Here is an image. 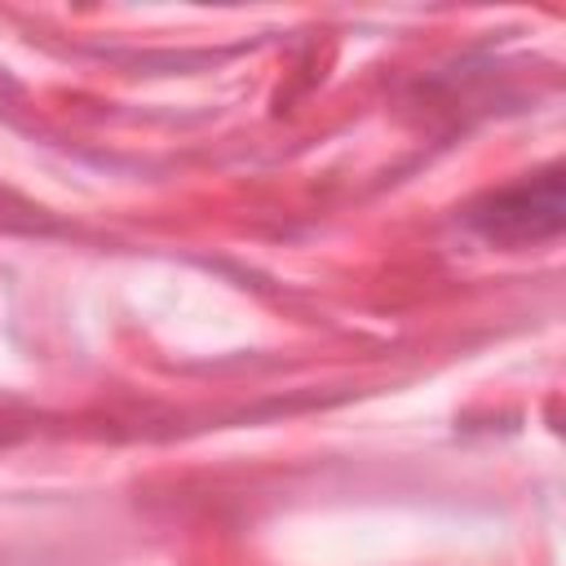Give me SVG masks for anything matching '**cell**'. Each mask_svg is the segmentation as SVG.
<instances>
[{
    "label": "cell",
    "instance_id": "1",
    "mask_svg": "<svg viewBox=\"0 0 566 566\" xmlns=\"http://www.w3.org/2000/svg\"><path fill=\"white\" fill-rule=\"evenodd\" d=\"M473 226L500 243H526V239L557 234L562 230V172L548 168L531 181H517L491 195L486 203L473 208Z\"/></svg>",
    "mask_w": 566,
    "mask_h": 566
}]
</instances>
